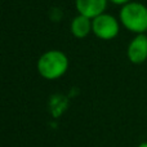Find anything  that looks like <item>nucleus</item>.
I'll use <instances>...</instances> for the list:
<instances>
[{"mask_svg": "<svg viewBox=\"0 0 147 147\" xmlns=\"http://www.w3.org/2000/svg\"><path fill=\"white\" fill-rule=\"evenodd\" d=\"M38 72L47 80H56L66 74L69 69V58L62 51H47L38 59Z\"/></svg>", "mask_w": 147, "mask_h": 147, "instance_id": "nucleus-1", "label": "nucleus"}, {"mask_svg": "<svg viewBox=\"0 0 147 147\" xmlns=\"http://www.w3.org/2000/svg\"><path fill=\"white\" fill-rule=\"evenodd\" d=\"M92 26H93V20L85 17V16L78 14L71 21L70 30L71 34L78 39H84L92 32Z\"/></svg>", "mask_w": 147, "mask_h": 147, "instance_id": "nucleus-6", "label": "nucleus"}, {"mask_svg": "<svg viewBox=\"0 0 147 147\" xmlns=\"http://www.w3.org/2000/svg\"><path fill=\"white\" fill-rule=\"evenodd\" d=\"M110 1L112 3V4H116V5H125V4H128V3H130L132 0H110Z\"/></svg>", "mask_w": 147, "mask_h": 147, "instance_id": "nucleus-7", "label": "nucleus"}, {"mask_svg": "<svg viewBox=\"0 0 147 147\" xmlns=\"http://www.w3.org/2000/svg\"><path fill=\"white\" fill-rule=\"evenodd\" d=\"M121 25L130 32L137 35L147 31V7L142 3L130 1L123 5L119 13Z\"/></svg>", "mask_w": 147, "mask_h": 147, "instance_id": "nucleus-2", "label": "nucleus"}, {"mask_svg": "<svg viewBox=\"0 0 147 147\" xmlns=\"http://www.w3.org/2000/svg\"><path fill=\"white\" fill-rule=\"evenodd\" d=\"M120 26L117 20L111 14H103L98 16L93 20V26H92V32L101 40H111L116 38L119 34Z\"/></svg>", "mask_w": 147, "mask_h": 147, "instance_id": "nucleus-3", "label": "nucleus"}, {"mask_svg": "<svg viewBox=\"0 0 147 147\" xmlns=\"http://www.w3.org/2000/svg\"><path fill=\"white\" fill-rule=\"evenodd\" d=\"M127 56L132 63L141 65L147 59V35L140 34L130 40L127 49Z\"/></svg>", "mask_w": 147, "mask_h": 147, "instance_id": "nucleus-4", "label": "nucleus"}, {"mask_svg": "<svg viewBox=\"0 0 147 147\" xmlns=\"http://www.w3.org/2000/svg\"><path fill=\"white\" fill-rule=\"evenodd\" d=\"M138 147H147V142H143V143H141V145L138 146Z\"/></svg>", "mask_w": 147, "mask_h": 147, "instance_id": "nucleus-8", "label": "nucleus"}, {"mask_svg": "<svg viewBox=\"0 0 147 147\" xmlns=\"http://www.w3.org/2000/svg\"><path fill=\"white\" fill-rule=\"evenodd\" d=\"M107 1L109 0H75V5L79 14L94 20L105 13Z\"/></svg>", "mask_w": 147, "mask_h": 147, "instance_id": "nucleus-5", "label": "nucleus"}]
</instances>
